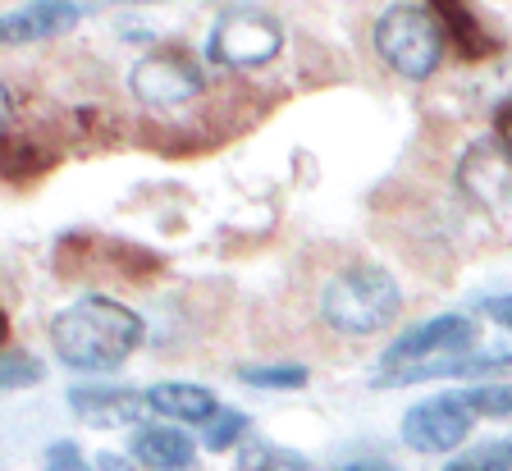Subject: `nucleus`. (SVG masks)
<instances>
[{
	"mask_svg": "<svg viewBox=\"0 0 512 471\" xmlns=\"http://www.w3.org/2000/svg\"><path fill=\"white\" fill-rule=\"evenodd\" d=\"M142 407H147V398L124 385H74L69 389V412H74L83 426H96V430L138 426Z\"/></svg>",
	"mask_w": 512,
	"mask_h": 471,
	"instance_id": "obj_9",
	"label": "nucleus"
},
{
	"mask_svg": "<svg viewBox=\"0 0 512 471\" xmlns=\"http://www.w3.org/2000/svg\"><path fill=\"white\" fill-rule=\"evenodd\" d=\"M46 380V366L32 353H0V394H19Z\"/></svg>",
	"mask_w": 512,
	"mask_h": 471,
	"instance_id": "obj_14",
	"label": "nucleus"
},
{
	"mask_svg": "<svg viewBox=\"0 0 512 471\" xmlns=\"http://www.w3.org/2000/svg\"><path fill=\"white\" fill-rule=\"evenodd\" d=\"M238 471H316V467L293 449H275V444L252 439V444H243V453H238Z\"/></svg>",
	"mask_w": 512,
	"mask_h": 471,
	"instance_id": "obj_13",
	"label": "nucleus"
},
{
	"mask_svg": "<svg viewBox=\"0 0 512 471\" xmlns=\"http://www.w3.org/2000/svg\"><path fill=\"white\" fill-rule=\"evenodd\" d=\"M5 334H10V321H5V307H0V343H5Z\"/></svg>",
	"mask_w": 512,
	"mask_h": 471,
	"instance_id": "obj_24",
	"label": "nucleus"
},
{
	"mask_svg": "<svg viewBox=\"0 0 512 471\" xmlns=\"http://www.w3.org/2000/svg\"><path fill=\"white\" fill-rule=\"evenodd\" d=\"M78 5L74 0H32L23 10L5 14L0 19V46H23V42H46V37H60L78 23Z\"/></svg>",
	"mask_w": 512,
	"mask_h": 471,
	"instance_id": "obj_10",
	"label": "nucleus"
},
{
	"mask_svg": "<svg viewBox=\"0 0 512 471\" xmlns=\"http://www.w3.org/2000/svg\"><path fill=\"white\" fill-rule=\"evenodd\" d=\"M142 398H147V412H156V417H165V421H188V426H206V421L220 412V403H215L211 389L188 385V380L151 385Z\"/></svg>",
	"mask_w": 512,
	"mask_h": 471,
	"instance_id": "obj_11",
	"label": "nucleus"
},
{
	"mask_svg": "<svg viewBox=\"0 0 512 471\" xmlns=\"http://www.w3.org/2000/svg\"><path fill=\"white\" fill-rule=\"evenodd\" d=\"M403 293L384 266H348L320 289V321L334 334H380L398 316Z\"/></svg>",
	"mask_w": 512,
	"mask_h": 471,
	"instance_id": "obj_3",
	"label": "nucleus"
},
{
	"mask_svg": "<svg viewBox=\"0 0 512 471\" xmlns=\"http://www.w3.org/2000/svg\"><path fill=\"white\" fill-rule=\"evenodd\" d=\"M128 87H133V97L147 101V106L170 110V106H183V101L197 97L206 87V74L192 65L183 51H151V55H142V60H133Z\"/></svg>",
	"mask_w": 512,
	"mask_h": 471,
	"instance_id": "obj_7",
	"label": "nucleus"
},
{
	"mask_svg": "<svg viewBox=\"0 0 512 471\" xmlns=\"http://www.w3.org/2000/svg\"><path fill=\"white\" fill-rule=\"evenodd\" d=\"M471 343H476V321H471V316L448 311V316H435V321H421L384 348L380 375H375L371 385L398 389V385H421V380L458 375Z\"/></svg>",
	"mask_w": 512,
	"mask_h": 471,
	"instance_id": "obj_2",
	"label": "nucleus"
},
{
	"mask_svg": "<svg viewBox=\"0 0 512 471\" xmlns=\"http://www.w3.org/2000/svg\"><path fill=\"white\" fill-rule=\"evenodd\" d=\"M444 46H448L444 23L426 5H394L375 23V55L398 78H412V83H426L444 65Z\"/></svg>",
	"mask_w": 512,
	"mask_h": 471,
	"instance_id": "obj_4",
	"label": "nucleus"
},
{
	"mask_svg": "<svg viewBox=\"0 0 512 471\" xmlns=\"http://www.w3.org/2000/svg\"><path fill=\"white\" fill-rule=\"evenodd\" d=\"M458 188L503 238H512V151L499 138H480L458 161Z\"/></svg>",
	"mask_w": 512,
	"mask_h": 471,
	"instance_id": "obj_5",
	"label": "nucleus"
},
{
	"mask_svg": "<svg viewBox=\"0 0 512 471\" xmlns=\"http://www.w3.org/2000/svg\"><path fill=\"white\" fill-rule=\"evenodd\" d=\"M46 471H92V462L83 458L74 439H55L51 449H46Z\"/></svg>",
	"mask_w": 512,
	"mask_h": 471,
	"instance_id": "obj_19",
	"label": "nucleus"
},
{
	"mask_svg": "<svg viewBox=\"0 0 512 471\" xmlns=\"http://www.w3.org/2000/svg\"><path fill=\"white\" fill-rule=\"evenodd\" d=\"M133 458L147 471H188L197 449H192V439L179 426L165 421V426H142L133 435Z\"/></svg>",
	"mask_w": 512,
	"mask_h": 471,
	"instance_id": "obj_12",
	"label": "nucleus"
},
{
	"mask_svg": "<svg viewBox=\"0 0 512 471\" xmlns=\"http://www.w3.org/2000/svg\"><path fill=\"white\" fill-rule=\"evenodd\" d=\"M444 471H512V439H503V444H480V449L453 458Z\"/></svg>",
	"mask_w": 512,
	"mask_h": 471,
	"instance_id": "obj_17",
	"label": "nucleus"
},
{
	"mask_svg": "<svg viewBox=\"0 0 512 471\" xmlns=\"http://www.w3.org/2000/svg\"><path fill=\"white\" fill-rule=\"evenodd\" d=\"M142 343V316L124 302L83 298L51 321V348L74 371H115Z\"/></svg>",
	"mask_w": 512,
	"mask_h": 471,
	"instance_id": "obj_1",
	"label": "nucleus"
},
{
	"mask_svg": "<svg viewBox=\"0 0 512 471\" xmlns=\"http://www.w3.org/2000/svg\"><path fill=\"white\" fill-rule=\"evenodd\" d=\"M471 407L462 394H435L426 403L407 407L403 417V444L416 453H448L462 449V439L471 435Z\"/></svg>",
	"mask_w": 512,
	"mask_h": 471,
	"instance_id": "obj_8",
	"label": "nucleus"
},
{
	"mask_svg": "<svg viewBox=\"0 0 512 471\" xmlns=\"http://www.w3.org/2000/svg\"><path fill=\"white\" fill-rule=\"evenodd\" d=\"M206 51H211L224 69L270 65V60L284 51V28H279L275 14L252 10V5H243V10H224L211 28Z\"/></svg>",
	"mask_w": 512,
	"mask_h": 471,
	"instance_id": "obj_6",
	"label": "nucleus"
},
{
	"mask_svg": "<svg viewBox=\"0 0 512 471\" xmlns=\"http://www.w3.org/2000/svg\"><path fill=\"white\" fill-rule=\"evenodd\" d=\"M10 119H14V101H10V92H5V83H0V133L10 129Z\"/></svg>",
	"mask_w": 512,
	"mask_h": 471,
	"instance_id": "obj_23",
	"label": "nucleus"
},
{
	"mask_svg": "<svg viewBox=\"0 0 512 471\" xmlns=\"http://www.w3.org/2000/svg\"><path fill=\"white\" fill-rule=\"evenodd\" d=\"M238 380L252 389H307V366H243L238 371Z\"/></svg>",
	"mask_w": 512,
	"mask_h": 471,
	"instance_id": "obj_15",
	"label": "nucleus"
},
{
	"mask_svg": "<svg viewBox=\"0 0 512 471\" xmlns=\"http://www.w3.org/2000/svg\"><path fill=\"white\" fill-rule=\"evenodd\" d=\"M499 142L512 151V97L503 101V110H499Z\"/></svg>",
	"mask_w": 512,
	"mask_h": 471,
	"instance_id": "obj_22",
	"label": "nucleus"
},
{
	"mask_svg": "<svg viewBox=\"0 0 512 471\" xmlns=\"http://www.w3.org/2000/svg\"><path fill=\"white\" fill-rule=\"evenodd\" d=\"M243 430H247L243 412H234V407H220V412H215V417L202 426V444L211 453H224V449H234L238 439H243Z\"/></svg>",
	"mask_w": 512,
	"mask_h": 471,
	"instance_id": "obj_16",
	"label": "nucleus"
},
{
	"mask_svg": "<svg viewBox=\"0 0 512 471\" xmlns=\"http://www.w3.org/2000/svg\"><path fill=\"white\" fill-rule=\"evenodd\" d=\"M480 311H485V316H490L494 325L512 330V293H503V298H490V302H480Z\"/></svg>",
	"mask_w": 512,
	"mask_h": 471,
	"instance_id": "obj_20",
	"label": "nucleus"
},
{
	"mask_svg": "<svg viewBox=\"0 0 512 471\" xmlns=\"http://www.w3.org/2000/svg\"><path fill=\"white\" fill-rule=\"evenodd\" d=\"M462 398H467L471 417H512V385H476Z\"/></svg>",
	"mask_w": 512,
	"mask_h": 471,
	"instance_id": "obj_18",
	"label": "nucleus"
},
{
	"mask_svg": "<svg viewBox=\"0 0 512 471\" xmlns=\"http://www.w3.org/2000/svg\"><path fill=\"white\" fill-rule=\"evenodd\" d=\"M339 471H403V467H394V462H384V458H362V462H348V467H339Z\"/></svg>",
	"mask_w": 512,
	"mask_h": 471,
	"instance_id": "obj_21",
	"label": "nucleus"
}]
</instances>
